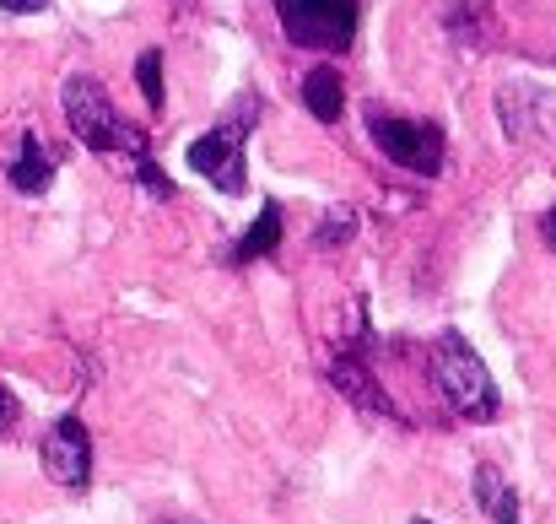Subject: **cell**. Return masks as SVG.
<instances>
[{
    "label": "cell",
    "instance_id": "obj_1",
    "mask_svg": "<svg viewBox=\"0 0 556 524\" xmlns=\"http://www.w3.org/2000/svg\"><path fill=\"white\" fill-rule=\"evenodd\" d=\"M60 109H65L71 136H76L87 152H98V158H152L147 130L130 125V120L114 109V98L103 92L98 76H65Z\"/></svg>",
    "mask_w": 556,
    "mask_h": 524
},
{
    "label": "cell",
    "instance_id": "obj_2",
    "mask_svg": "<svg viewBox=\"0 0 556 524\" xmlns=\"http://www.w3.org/2000/svg\"><path fill=\"white\" fill-rule=\"evenodd\" d=\"M427 373H432L438 395H443L459 416H470V422H497V411H503L497 384H492L481 351L470 347L459 330H443V336L432 341V351H427Z\"/></svg>",
    "mask_w": 556,
    "mask_h": 524
},
{
    "label": "cell",
    "instance_id": "obj_3",
    "mask_svg": "<svg viewBox=\"0 0 556 524\" xmlns=\"http://www.w3.org/2000/svg\"><path fill=\"white\" fill-rule=\"evenodd\" d=\"M254 120H260V98L249 92L216 130H205V136H194L189 141V169L200 178H211L222 195H243V184H249V163H243V141H249V130H254Z\"/></svg>",
    "mask_w": 556,
    "mask_h": 524
},
{
    "label": "cell",
    "instance_id": "obj_4",
    "mask_svg": "<svg viewBox=\"0 0 556 524\" xmlns=\"http://www.w3.org/2000/svg\"><path fill=\"white\" fill-rule=\"evenodd\" d=\"M368 136L372 147L416 178H438L443 174V158H448V136L438 120H400V114H383L368 109Z\"/></svg>",
    "mask_w": 556,
    "mask_h": 524
},
{
    "label": "cell",
    "instance_id": "obj_5",
    "mask_svg": "<svg viewBox=\"0 0 556 524\" xmlns=\"http://www.w3.org/2000/svg\"><path fill=\"white\" fill-rule=\"evenodd\" d=\"M276 22L287 33V43L298 49H319V54H346L363 22L357 0H276Z\"/></svg>",
    "mask_w": 556,
    "mask_h": 524
},
{
    "label": "cell",
    "instance_id": "obj_6",
    "mask_svg": "<svg viewBox=\"0 0 556 524\" xmlns=\"http://www.w3.org/2000/svg\"><path fill=\"white\" fill-rule=\"evenodd\" d=\"M325 378H330V389L341 395V400H352L363 416H383V422H410L394 400H389V389L372 378V367H368V351H363V336L357 341H346V347L330 357V367H325Z\"/></svg>",
    "mask_w": 556,
    "mask_h": 524
},
{
    "label": "cell",
    "instance_id": "obj_7",
    "mask_svg": "<svg viewBox=\"0 0 556 524\" xmlns=\"http://www.w3.org/2000/svg\"><path fill=\"white\" fill-rule=\"evenodd\" d=\"M43 471L54 487L65 492H81L92 482V438H87V422L81 416H60L49 433H43V449H38Z\"/></svg>",
    "mask_w": 556,
    "mask_h": 524
},
{
    "label": "cell",
    "instance_id": "obj_8",
    "mask_svg": "<svg viewBox=\"0 0 556 524\" xmlns=\"http://www.w3.org/2000/svg\"><path fill=\"white\" fill-rule=\"evenodd\" d=\"M5 178H11L16 195H43V189L54 184V152L43 147L38 130H22V136H16V152H11V163H5Z\"/></svg>",
    "mask_w": 556,
    "mask_h": 524
},
{
    "label": "cell",
    "instance_id": "obj_9",
    "mask_svg": "<svg viewBox=\"0 0 556 524\" xmlns=\"http://www.w3.org/2000/svg\"><path fill=\"white\" fill-rule=\"evenodd\" d=\"M303 109H308L319 125H336V120L346 114V82H341L336 65H314V71L303 76Z\"/></svg>",
    "mask_w": 556,
    "mask_h": 524
},
{
    "label": "cell",
    "instance_id": "obj_10",
    "mask_svg": "<svg viewBox=\"0 0 556 524\" xmlns=\"http://www.w3.org/2000/svg\"><path fill=\"white\" fill-rule=\"evenodd\" d=\"M276 249H281V205L265 200L260 216H254V227H249L243 238H232L227 265H254V260H265V254H276Z\"/></svg>",
    "mask_w": 556,
    "mask_h": 524
},
{
    "label": "cell",
    "instance_id": "obj_11",
    "mask_svg": "<svg viewBox=\"0 0 556 524\" xmlns=\"http://www.w3.org/2000/svg\"><path fill=\"white\" fill-rule=\"evenodd\" d=\"M443 27H448L454 43L481 49L492 38V0H448L443 5Z\"/></svg>",
    "mask_w": 556,
    "mask_h": 524
},
{
    "label": "cell",
    "instance_id": "obj_12",
    "mask_svg": "<svg viewBox=\"0 0 556 524\" xmlns=\"http://www.w3.org/2000/svg\"><path fill=\"white\" fill-rule=\"evenodd\" d=\"M476 498L492 509V520L497 524H519V492H514L492 465H481V471H476Z\"/></svg>",
    "mask_w": 556,
    "mask_h": 524
},
{
    "label": "cell",
    "instance_id": "obj_13",
    "mask_svg": "<svg viewBox=\"0 0 556 524\" xmlns=\"http://www.w3.org/2000/svg\"><path fill=\"white\" fill-rule=\"evenodd\" d=\"M136 82H141V98H147V109H157V114H163V103H168V87H163V54H157V49H141V54H136Z\"/></svg>",
    "mask_w": 556,
    "mask_h": 524
},
{
    "label": "cell",
    "instance_id": "obj_14",
    "mask_svg": "<svg viewBox=\"0 0 556 524\" xmlns=\"http://www.w3.org/2000/svg\"><path fill=\"white\" fill-rule=\"evenodd\" d=\"M352 233H357V216H352L346 205H336L330 216H319V227H314V249H341V244H352Z\"/></svg>",
    "mask_w": 556,
    "mask_h": 524
},
{
    "label": "cell",
    "instance_id": "obj_15",
    "mask_svg": "<svg viewBox=\"0 0 556 524\" xmlns=\"http://www.w3.org/2000/svg\"><path fill=\"white\" fill-rule=\"evenodd\" d=\"M136 178H141V189H147V195H157V200H174V178L163 174L152 158H136Z\"/></svg>",
    "mask_w": 556,
    "mask_h": 524
},
{
    "label": "cell",
    "instance_id": "obj_16",
    "mask_svg": "<svg viewBox=\"0 0 556 524\" xmlns=\"http://www.w3.org/2000/svg\"><path fill=\"white\" fill-rule=\"evenodd\" d=\"M16 416H22V406H16V395H11V389L0 384V438H5V433L16 427Z\"/></svg>",
    "mask_w": 556,
    "mask_h": 524
},
{
    "label": "cell",
    "instance_id": "obj_17",
    "mask_svg": "<svg viewBox=\"0 0 556 524\" xmlns=\"http://www.w3.org/2000/svg\"><path fill=\"white\" fill-rule=\"evenodd\" d=\"M0 11H11V16H33V11H49V0H0Z\"/></svg>",
    "mask_w": 556,
    "mask_h": 524
},
{
    "label": "cell",
    "instance_id": "obj_18",
    "mask_svg": "<svg viewBox=\"0 0 556 524\" xmlns=\"http://www.w3.org/2000/svg\"><path fill=\"white\" fill-rule=\"evenodd\" d=\"M541 238L552 244V254H556V205H552V211H546V216H541Z\"/></svg>",
    "mask_w": 556,
    "mask_h": 524
},
{
    "label": "cell",
    "instance_id": "obj_19",
    "mask_svg": "<svg viewBox=\"0 0 556 524\" xmlns=\"http://www.w3.org/2000/svg\"><path fill=\"white\" fill-rule=\"evenodd\" d=\"M157 524H185V520H157Z\"/></svg>",
    "mask_w": 556,
    "mask_h": 524
},
{
    "label": "cell",
    "instance_id": "obj_20",
    "mask_svg": "<svg viewBox=\"0 0 556 524\" xmlns=\"http://www.w3.org/2000/svg\"><path fill=\"white\" fill-rule=\"evenodd\" d=\"M416 524H432V520H416Z\"/></svg>",
    "mask_w": 556,
    "mask_h": 524
}]
</instances>
